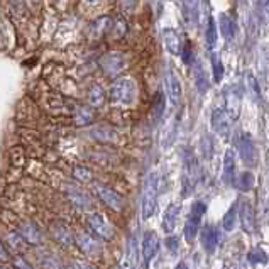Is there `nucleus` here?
I'll return each mask as SVG.
<instances>
[{
	"label": "nucleus",
	"instance_id": "nucleus-1",
	"mask_svg": "<svg viewBox=\"0 0 269 269\" xmlns=\"http://www.w3.org/2000/svg\"><path fill=\"white\" fill-rule=\"evenodd\" d=\"M157 193H159V175L152 171L147 175L142 188V198H141V215L144 220L154 215L157 207Z\"/></svg>",
	"mask_w": 269,
	"mask_h": 269
},
{
	"label": "nucleus",
	"instance_id": "nucleus-2",
	"mask_svg": "<svg viewBox=\"0 0 269 269\" xmlns=\"http://www.w3.org/2000/svg\"><path fill=\"white\" fill-rule=\"evenodd\" d=\"M110 102L117 105H130L137 96V86L132 78H117L109 91Z\"/></svg>",
	"mask_w": 269,
	"mask_h": 269
},
{
	"label": "nucleus",
	"instance_id": "nucleus-3",
	"mask_svg": "<svg viewBox=\"0 0 269 269\" xmlns=\"http://www.w3.org/2000/svg\"><path fill=\"white\" fill-rule=\"evenodd\" d=\"M91 193L104 203L107 208L114 212H122L125 207V200L122 196V193H119L115 188L109 186L107 183H93L91 185Z\"/></svg>",
	"mask_w": 269,
	"mask_h": 269
},
{
	"label": "nucleus",
	"instance_id": "nucleus-4",
	"mask_svg": "<svg viewBox=\"0 0 269 269\" xmlns=\"http://www.w3.org/2000/svg\"><path fill=\"white\" fill-rule=\"evenodd\" d=\"M86 223H88L90 230L93 232L96 237H100L102 241H112L115 236L112 223L107 220L100 212H90L88 215H86Z\"/></svg>",
	"mask_w": 269,
	"mask_h": 269
},
{
	"label": "nucleus",
	"instance_id": "nucleus-5",
	"mask_svg": "<svg viewBox=\"0 0 269 269\" xmlns=\"http://www.w3.org/2000/svg\"><path fill=\"white\" fill-rule=\"evenodd\" d=\"M205 212H207V205L203 201H195L191 205L190 217H188L186 225H185V239L188 242H193L196 239L198 232H200V223H201L203 213Z\"/></svg>",
	"mask_w": 269,
	"mask_h": 269
},
{
	"label": "nucleus",
	"instance_id": "nucleus-6",
	"mask_svg": "<svg viewBox=\"0 0 269 269\" xmlns=\"http://www.w3.org/2000/svg\"><path fill=\"white\" fill-rule=\"evenodd\" d=\"M100 66H102V71H104L105 75L117 76L125 70L127 59H125L124 54L119 53V51H110V53H107L100 58Z\"/></svg>",
	"mask_w": 269,
	"mask_h": 269
},
{
	"label": "nucleus",
	"instance_id": "nucleus-7",
	"mask_svg": "<svg viewBox=\"0 0 269 269\" xmlns=\"http://www.w3.org/2000/svg\"><path fill=\"white\" fill-rule=\"evenodd\" d=\"M159 252V237L156 232H146L141 242V256H142V267L147 269L156 254Z\"/></svg>",
	"mask_w": 269,
	"mask_h": 269
},
{
	"label": "nucleus",
	"instance_id": "nucleus-8",
	"mask_svg": "<svg viewBox=\"0 0 269 269\" xmlns=\"http://www.w3.org/2000/svg\"><path fill=\"white\" fill-rule=\"evenodd\" d=\"M36 262L41 269H66V264L63 262L59 254L49 251V249L36 252Z\"/></svg>",
	"mask_w": 269,
	"mask_h": 269
},
{
	"label": "nucleus",
	"instance_id": "nucleus-9",
	"mask_svg": "<svg viewBox=\"0 0 269 269\" xmlns=\"http://www.w3.org/2000/svg\"><path fill=\"white\" fill-rule=\"evenodd\" d=\"M63 191H64L66 200H68L73 207H76V208L90 207V203H91L90 201V195L83 190V188L75 186V185H64Z\"/></svg>",
	"mask_w": 269,
	"mask_h": 269
},
{
	"label": "nucleus",
	"instance_id": "nucleus-10",
	"mask_svg": "<svg viewBox=\"0 0 269 269\" xmlns=\"http://www.w3.org/2000/svg\"><path fill=\"white\" fill-rule=\"evenodd\" d=\"M19 233L24 237V241L27 242L29 246H41L44 241V236H43V232H41V227L32 220L20 223Z\"/></svg>",
	"mask_w": 269,
	"mask_h": 269
},
{
	"label": "nucleus",
	"instance_id": "nucleus-11",
	"mask_svg": "<svg viewBox=\"0 0 269 269\" xmlns=\"http://www.w3.org/2000/svg\"><path fill=\"white\" fill-rule=\"evenodd\" d=\"M239 152H241L242 161L247 166H256L257 154H256V146H254L252 137L249 134H242L239 139Z\"/></svg>",
	"mask_w": 269,
	"mask_h": 269
},
{
	"label": "nucleus",
	"instance_id": "nucleus-12",
	"mask_svg": "<svg viewBox=\"0 0 269 269\" xmlns=\"http://www.w3.org/2000/svg\"><path fill=\"white\" fill-rule=\"evenodd\" d=\"M75 242L80 251L85 252L86 256H96L102 251L100 242L93 236H90V233H78V236H75Z\"/></svg>",
	"mask_w": 269,
	"mask_h": 269
},
{
	"label": "nucleus",
	"instance_id": "nucleus-13",
	"mask_svg": "<svg viewBox=\"0 0 269 269\" xmlns=\"http://www.w3.org/2000/svg\"><path fill=\"white\" fill-rule=\"evenodd\" d=\"M164 81H166L167 98H170V102L173 105H178L181 102V83H180V80H178L175 71L167 70L166 76H164Z\"/></svg>",
	"mask_w": 269,
	"mask_h": 269
},
{
	"label": "nucleus",
	"instance_id": "nucleus-14",
	"mask_svg": "<svg viewBox=\"0 0 269 269\" xmlns=\"http://www.w3.org/2000/svg\"><path fill=\"white\" fill-rule=\"evenodd\" d=\"M232 119L227 114V110L223 109H215L212 112V129L220 136H227L230 130Z\"/></svg>",
	"mask_w": 269,
	"mask_h": 269
},
{
	"label": "nucleus",
	"instance_id": "nucleus-15",
	"mask_svg": "<svg viewBox=\"0 0 269 269\" xmlns=\"http://www.w3.org/2000/svg\"><path fill=\"white\" fill-rule=\"evenodd\" d=\"M51 236H53L54 241L63 247H70L71 244L75 242L73 232H71L63 222H54L53 225H51Z\"/></svg>",
	"mask_w": 269,
	"mask_h": 269
},
{
	"label": "nucleus",
	"instance_id": "nucleus-16",
	"mask_svg": "<svg viewBox=\"0 0 269 269\" xmlns=\"http://www.w3.org/2000/svg\"><path fill=\"white\" fill-rule=\"evenodd\" d=\"M241 223L244 232L247 233L256 232V218H254V208L251 205V201L241 203Z\"/></svg>",
	"mask_w": 269,
	"mask_h": 269
},
{
	"label": "nucleus",
	"instance_id": "nucleus-17",
	"mask_svg": "<svg viewBox=\"0 0 269 269\" xmlns=\"http://www.w3.org/2000/svg\"><path fill=\"white\" fill-rule=\"evenodd\" d=\"M225 102H227V114L230 115L232 120H236L239 117V112H241V93H239L237 86H232V88L227 90V96H225Z\"/></svg>",
	"mask_w": 269,
	"mask_h": 269
},
{
	"label": "nucleus",
	"instance_id": "nucleus-18",
	"mask_svg": "<svg viewBox=\"0 0 269 269\" xmlns=\"http://www.w3.org/2000/svg\"><path fill=\"white\" fill-rule=\"evenodd\" d=\"M178 217H180V205H178V203H171V205L166 208L164 217H162V230H164L167 236H171V232L175 230Z\"/></svg>",
	"mask_w": 269,
	"mask_h": 269
},
{
	"label": "nucleus",
	"instance_id": "nucleus-19",
	"mask_svg": "<svg viewBox=\"0 0 269 269\" xmlns=\"http://www.w3.org/2000/svg\"><path fill=\"white\" fill-rule=\"evenodd\" d=\"M162 41H164L166 49L170 51L171 54H180L181 53V39L175 29L166 27L162 30Z\"/></svg>",
	"mask_w": 269,
	"mask_h": 269
},
{
	"label": "nucleus",
	"instance_id": "nucleus-20",
	"mask_svg": "<svg viewBox=\"0 0 269 269\" xmlns=\"http://www.w3.org/2000/svg\"><path fill=\"white\" fill-rule=\"evenodd\" d=\"M201 246L207 252H213L218 244V232L213 225H205L201 230Z\"/></svg>",
	"mask_w": 269,
	"mask_h": 269
},
{
	"label": "nucleus",
	"instance_id": "nucleus-21",
	"mask_svg": "<svg viewBox=\"0 0 269 269\" xmlns=\"http://www.w3.org/2000/svg\"><path fill=\"white\" fill-rule=\"evenodd\" d=\"M233 175H236V154H233L232 149L225 151V156H223V173H222V180L223 183H233Z\"/></svg>",
	"mask_w": 269,
	"mask_h": 269
},
{
	"label": "nucleus",
	"instance_id": "nucleus-22",
	"mask_svg": "<svg viewBox=\"0 0 269 269\" xmlns=\"http://www.w3.org/2000/svg\"><path fill=\"white\" fill-rule=\"evenodd\" d=\"M4 244H5V247L9 249V251H12V252H22L27 249L29 244L24 241V237L20 236L19 232H9L7 236H5L4 239Z\"/></svg>",
	"mask_w": 269,
	"mask_h": 269
},
{
	"label": "nucleus",
	"instance_id": "nucleus-23",
	"mask_svg": "<svg viewBox=\"0 0 269 269\" xmlns=\"http://www.w3.org/2000/svg\"><path fill=\"white\" fill-rule=\"evenodd\" d=\"M95 117V112H93V107L90 105H81L78 107V110H76L75 114V124L83 127V125H88L91 120H93Z\"/></svg>",
	"mask_w": 269,
	"mask_h": 269
},
{
	"label": "nucleus",
	"instance_id": "nucleus-24",
	"mask_svg": "<svg viewBox=\"0 0 269 269\" xmlns=\"http://www.w3.org/2000/svg\"><path fill=\"white\" fill-rule=\"evenodd\" d=\"M218 24H220V30L225 39H232L236 36V20H233L230 15L222 14L218 17Z\"/></svg>",
	"mask_w": 269,
	"mask_h": 269
},
{
	"label": "nucleus",
	"instance_id": "nucleus-25",
	"mask_svg": "<svg viewBox=\"0 0 269 269\" xmlns=\"http://www.w3.org/2000/svg\"><path fill=\"white\" fill-rule=\"evenodd\" d=\"M164 105H166L164 95H162L161 91H157V93L154 95V100H152V109H151L152 120H154V122L161 120L162 114H164Z\"/></svg>",
	"mask_w": 269,
	"mask_h": 269
},
{
	"label": "nucleus",
	"instance_id": "nucleus-26",
	"mask_svg": "<svg viewBox=\"0 0 269 269\" xmlns=\"http://www.w3.org/2000/svg\"><path fill=\"white\" fill-rule=\"evenodd\" d=\"M90 107H100L105 102V90L100 85H91L88 90Z\"/></svg>",
	"mask_w": 269,
	"mask_h": 269
},
{
	"label": "nucleus",
	"instance_id": "nucleus-27",
	"mask_svg": "<svg viewBox=\"0 0 269 269\" xmlns=\"http://www.w3.org/2000/svg\"><path fill=\"white\" fill-rule=\"evenodd\" d=\"M91 134H93L95 139H98L102 142H114L117 141V132L114 129H110V127H96V129L91 130Z\"/></svg>",
	"mask_w": 269,
	"mask_h": 269
},
{
	"label": "nucleus",
	"instance_id": "nucleus-28",
	"mask_svg": "<svg viewBox=\"0 0 269 269\" xmlns=\"http://www.w3.org/2000/svg\"><path fill=\"white\" fill-rule=\"evenodd\" d=\"M205 39H207L208 49H213L217 46V24L213 17H208L207 29H205Z\"/></svg>",
	"mask_w": 269,
	"mask_h": 269
},
{
	"label": "nucleus",
	"instance_id": "nucleus-29",
	"mask_svg": "<svg viewBox=\"0 0 269 269\" xmlns=\"http://www.w3.org/2000/svg\"><path fill=\"white\" fill-rule=\"evenodd\" d=\"M195 81H196L198 91H201V93H205L208 90V86H210V83H208V76L205 73V70L201 68V64L195 66Z\"/></svg>",
	"mask_w": 269,
	"mask_h": 269
},
{
	"label": "nucleus",
	"instance_id": "nucleus-30",
	"mask_svg": "<svg viewBox=\"0 0 269 269\" xmlns=\"http://www.w3.org/2000/svg\"><path fill=\"white\" fill-rule=\"evenodd\" d=\"M233 183H236V186L241 191H249L254 186V175L251 171H244Z\"/></svg>",
	"mask_w": 269,
	"mask_h": 269
},
{
	"label": "nucleus",
	"instance_id": "nucleus-31",
	"mask_svg": "<svg viewBox=\"0 0 269 269\" xmlns=\"http://www.w3.org/2000/svg\"><path fill=\"white\" fill-rule=\"evenodd\" d=\"M73 178L80 183H90L91 180H93V173H91L90 167H86V166H75Z\"/></svg>",
	"mask_w": 269,
	"mask_h": 269
},
{
	"label": "nucleus",
	"instance_id": "nucleus-32",
	"mask_svg": "<svg viewBox=\"0 0 269 269\" xmlns=\"http://www.w3.org/2000/svg\"><path fill=\"white\" fill-rule=\"evenodd\" d=\"M247 259L252 264H266L269 257H267V254L264 252L262 247H254L252 251L247 254Z\"/></svg>",
	"mask_w": 269,
	"mask_h": 269
},
{
	"label": "nucleus",
	"instance_id": "nucleus-33",
	"mask_svg": "<svg viewBox=\"0 0 269 269\" xmlns=\"http://www.w3.org/2000/svg\"><path fill=\"white\" fill-rule=\"evenodd\" d=\"M212 68H213V80H215L217 83H220L223 78V64L220 61V56L217 53L212 54Z\"/></svg>",
	"mask_w": 269,
	"mask_h": 269
},
{
	"label": "nucleus",
	"instance_id": "nucleus-34",
	"mask_svg": "<svg viewBox=\"0 0 269 269\" xmlns=\"http://www.w3.org/2000/svg\"><path fill=\"white\" fill-rule=\"evenodd\" d=\"M236 218H237V203H233L230 207V210L225 213V217H223V228H225L227 232H230L233 225H236Z\"/></svg>",
	"mask_w": 269,
	"mask_h": 269
},
{
	"label": "nucleus",
	"instance_id": "nucleus-35",
	"mask_svg": "<svg viewBox=\"0 0 269 269\" xmlns=\"http://www.w3.org/2000/svg\"><path fill=\"white\" fill-rule=\"evenodd\" d=\"M247 88H249V91H251V95H252L254 100H261V91H259L257 80H256V76H254L252 73L247 75Z\"/></svg>",
	"mask_w": 269,
	"mask_h": 269
},
{
	"label": "nucleus",
	"instance_id": "nucleus-36",
	"mask_svg": "<svg viewBox=\"0 0 269 269\" xmlns=\"http://www.w3.org/2000/svg\"><path fill=\"white\" fill-rule=\"evenodd\" d=\"M110 27H112V22H110L109 17H102V19L96 20L93 25H91V29H95L98 34H105Z\"/></svg>",
	"mask_w": 269,
	"mask_h": 269
},
{
	"label": "nucleus",
	"instance_id": "nucleus-37",
	"mask_svg": "<svg viewBox=\"0 0 269 269\" xmlns=\"http://www.w3.org/2000/svg\"><path fill=\"white\" fill-rule=\"evenodd\" d=\"M181 59H183V63L185 64H191L193 63V49H191V44L188 43H185V46L181 48Z\"/></svg>",
	"mask_w": 269,
	"mask_h": 269
},
{
	"label": "nucleus",
	"instance_id": "nucleus-38",
	"mask_svg": "<svg viewBox=\"0 0 269 269\" xmlns=\"http://www.w3.org/2000/svg\"><path fill=\"white\" fill-rule=\"evenodd\" d=\"M66 269H96L93 264L85 262V261H76V259H71V261L66 264Z\"/></svg>",
	"mask_w": 269,
	"mask_h": 269
},
{
	"label": "nucleus",
	"instance_id": "nucleus-39",
	"mask_svg": "<svg viewBox=\"0 0 269 269\" xmlns=\"http://www.w3.org/2000/svg\"><path fill=\"white\" fill-rule=\"evenodd\" d=\"M12 267H14V269H34L32 264L27 262L24 257H20V256H15V257L12 259Z\"/></svg>",
	"mask_w": 269,
	"mask_h": 269
},
{
	"label": "nucleus",
	"instance_id": "nucleus-40",
	"mask_svg": "<svg viewBox=\"0 0 269 269\" xmlns=\"http://www.w3.org/2000/svg\"><path fill=\"white\" fill-rule=\"evenodd\" d=\"M257 9H259V14H261V17L269 22V0H259L257 2Z\"/></svg>",
	"mask_w": 269,
	"mask_h": 269
},
{
	"label": "nucleus",
	"instance_id": "nucleus-41",
	"mask_svg": "<svg viewBox=\"0 0 269 269\" xmlns=\"http://www.w3.org/2000/svg\"><path fill=\"white\" fill-rule=\"evenodd\" d=\"M178 237L176 236H167L166 239V246H167V251H170L171 254H176L178 252Z\"/></svg>",
	"mask_w": 269,
	"mask_h": 269
},
{
	"label": "nucleus",
	"instance_id": "nucleus-42",
	"mask_svg": "<svg viewBox=\"0 0 269 269\" xmlns=\"http://www.w3.org/2000/svg\"><path fill=\"white\" fill-rule=\"evenodd\" d=\"M9 259H10V256H9V249L5 247L4 241L0 239V264H2V262H9Z\"/></svg>",
	"mask_w": 269,
	"mask_h": 269
},
{
	"label": "nucleus",
	"instance_id": "nucleus-43",
	"mask_svg": "<svg viewBox=\"0 0 269 269\" xmlns=\"http://www.w3.org/2000/svg\"><path fill=\"white\" fill-rule=\"evenodd\" d=\"M175 269H188V267H186V264H185V262H180Z\"/></svg>",
	"mask_w": 269,
	"mask_h": 269
},
{
	"label": "nucleus",
	"instance_id": "nucleus-44",
	"mask_svg": "<svg viewBox=\"0 0 269 269\" xmlns=\"http://www.w3.org/2000/svg\"><path fill=\"white\" fill-rule=\"evenodd\" d=\"M85 2H88V4H98L100 0H85Z\"/></svg>",
	"mask_w": 269,
	"mask_h": 269
},
{
	"label": "nucleus",
	"instance_id": "nucleus-45",
	"mask_svg": "<svg viewBox=\"0 0 269 269\" xmlns=\"http://www.w3.org/2000/svg\"><path fill=\"white\" fill-rule=\"evenodd\" d=\"M0 269H4V267H2V264H0Z\"/></svg>",
	"mask_w": 269,
	"mask_h": 269
}]
</instances>
